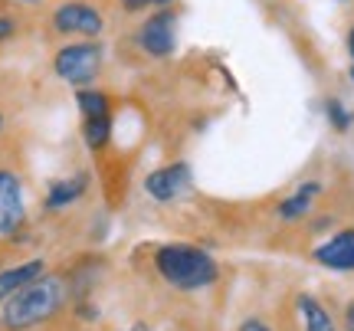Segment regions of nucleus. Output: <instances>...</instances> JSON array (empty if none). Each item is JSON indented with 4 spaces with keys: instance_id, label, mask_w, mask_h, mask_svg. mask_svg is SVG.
I'll return each instance as SVG.
<instances>
[{
    "instance_id": "17",
    "label": "nucleus",
    "mask_w": 354,
    "mask_h": 331,
    "mask_svg": "<svg viewBox=\"0 0 354 331\" xmlns=\"http://www.w3.org/2000/svg\"><path fill=\"white\" fill-rule=\"evenodd\" d=\"M13 33V20H7V17H0V43Z\"/></svg>"
},
{
    "instance_id": "19",
    "label": "nucleus",
    "mask_w": 354,
    "mask_h": 331,
    "mask_svg": "<svg viewBox=\"0 0 354 331\" xmlns=\"http://www.w3.org/2000/svg\"><path fill=\"white\" fill-rule=\"evenodd\" d=\"M344 325H348V328H344V331H354V302H351V305H348V319H344Z\"/></svg>"
},
{
    "instance_id": "15",
    "label": "nucleus",
    "mask_w": 354,
    "mask_h": 331,
    "mask_svg": "<svg viewBox=\"0 0 354 331\" xmlns=\"http://www.w3.org/2000/svg\"><path fill=\"white\" fill-rule=\"evenodd\" d=\"M328 118H331V125L342 128V131L351 125V118H348V112L342 108V102H338V99H331V102H328Z\"/></svg>"
},
{
    "instance_id": "13",
    "label": "nucleus",
    "mask_w": 354,
    "mask_h": 331,
    "mask_svg": "<svg viewBox=\"0 0 354 331\" xmlns=\"http://www.w3.org/2000/svg\"><path fill=\"white\" fill-rule=\"evenodd\" d=\"M79 108H82V115L86 118H99V115H109V99L102 95L99 89H82L76 95Z\"/></svg>"
},
{
    "instance_id": "1",
    "label": "nucleus",
    "mask_w": 354,
    "mask_h": 331,
    "mask_svg": "<svg viewBox=\"0 0 354 331\" xmlns=\"http://www.w3.org/2000/svg\"><path fill=\"white\" fill-rule=\"evenodd\" d=\"M59 305H63V282L56 276H39L3 302L0 321L10 331L37 328L43 321H50L59 312Z\"/></svg>"
},
{
    "instance_id": "20",
    "label": "nucleus",
    "mask_w": 354,
    "mask_h": 331,
    "mask_svg": "<svg viewBox=\"0 0 354 331\" xmlns=\"http://www.w3.org/2000/svg\"><path fill=\"white\" fill-rule=\"evenodd\" d=\"M348 43H351V56H354V30H351V39H348ZM351 76H354V69H351Z\"/></svg>"
},
{
    "instance_id": "2",
    "label": "nucleus",
    "mask_w": 354,
    "mask_h": 331,
    "mask_svg": "<svg viewBox=\"0 0 354 331\" xmlns=\"http://www.w3.org/2000/svg\"><path fill=\"white\" fill-rule=\"evenodd\" d=\"M154 269L161 272V279L174 289L194 292V289H207L210 282H216L220 269H216L214 256H207L203 249L194 246H180V243H167L154 249Z\"/></svg>"
},
{
    "instance_id": "5",
    "label": "nucleus",
    "mask_w": 354,
    "mask_h": 331,
    "mask_svg": "<svg viewBox=\"0 0 354 331\" xmlns=\"http://www.w3.org/2000/svg\"><path fill=\"white\" fill-rule=\"evenodd\" d=\"M141 46L145 53H151V56H167V53L174 50V13L171 10H161L154 13L148 23L141 26Z\"/></svg>"
},
{
    "instance_id": "4",
    "label": "nucleus",
    "mask_w": 354,
    "mask_h": 331,
    "mask_svg": "<svg viewBox=\"0 0 354 331\" xmlns=\"http://www.w3.org/2000/svg\"><path fill=\"white\" fill-rule=\"evenodd\" d=\"M53 23L59 33H82V37H99L102 33V13L92 7V3H82V0H73V3H63Z\"/></svg>"
},
{
    "instance_id": "3",
    "label": "nucleus",
    "mask_w": 354,
    "mask_h": 331,
    "mask_svg": "<svg viewBox=\"0 0 354 331\" xmlns=\"http://www.w3.org/2000/svg\"><path fill=\"white\" fill-rule=\"evenodd\" d=\"M102 69V46L99 43H73L56 56V76L69 86H86L99 76Z\"/></svg>"
},
{
    "instance_id": "21",
    "label": "nucleus",
    "mask_w": 354,
    "mask_h": 331,
    "mask_svg": "<svg viewBox=\"0 0 354 331\" xmlns=\"http://www.w3.org/2000/svg\"><path fill=\"white\" fill-rule=\"evenodd\" d=\"M151 3H171V0H151Z\"/></svg>"
},
{
    "instance_id": "16",
    "label": "nucleus",
    "mask_w": 354,
    "mask_h": 331,
    "mask_svg": "<svg viewBox=\"0 0 354 331\" xmlns=\"http://www.w3.org/2000/svg\"><path fill=\"white\" fill-rule=\"evenodd\" d=\"M240 331H269V328H266L259 319H250V321H243L240 325Z\"/></svg>"
},
{
    "instance_id": "7",
    "label": "nucleus",
    "mask_w": 354,
    "mask_h": 331,
    "mask_svg": "<svg viewBox=\"0 0 354 331\" xmlns=\"http://www.w3.org/2000/svg\"><path fill=\"white\" fill-rule=\"evenodd\" d=\"M24 220V197L20 180L10 171H0V233H13Z\"/></svg>"
},
{
    "instance_id": "12",
    "label": "nucleus",
    "mask_w": 354,
    "mask_h": 331,
    "mask_svg": "<svg viewBox=\"0 0 354 331\" xmlns=\"http://www.w3.org/2000/svg\"><path fill=\"white\" fill-rule=\"evenodd\" d=\"M86 191V178H69V180H56L50 187V197H46V204L50 207H66L73 204L79 193Z\"/></svg>"
},
{
    "instance_id": "18",
    "label": "nucleus",
    "mask_w": 354,
    "mask_h": 331,
    "mask_svg": "<svg viewBox=\"0 0 354 331\" xmlns=\"http://www.w3.org/2000/svg\"><path fill=\"white\" fill-rule=\"evenodd\" d=\"M125 3V10H141L145 3H151V0H122Z\"/></svg>"
},
{
    "instance_id": "14",
    "label": "nucleus",
    "mask_w": 354,
    "mask_h": 331,
    "mask_svg": "<svg viewBox=\"0 0 354 331\" xmlns=\"http://www.w3.org/2000/svg\"><path fill=\"white\" fill-rule=\"evenodd\" d=\"M109 128H112V118L109 115H99V118H86V141L92 148H102L105 141H109Z\"/></svg>"
},
{
    "instance_id": "22",
    "label": "nucleus",
    "mask_w": 354,
    "mask_h": 331,
    "mask_svg": "<svg viewBox=\"0 0 354 331\" xmlns=\"http://www.w3.org/2000/svg\"><path fill=\"white\" fill-rule=\"evenodd\" d=\"M0 125H3V122H0Z\"/></svg>"
},
{
    "instance_id": "11",
    "label": "nucleus",
    "mask_w": 354,
    "mask_h": 331,
    "mask_svg": "<svg viewBox=\"0 0 354 331\" xmlns=\"http://www.w3.org/2000/svg\"><path fill=\"white\" fill-rule=\"evenodd\" d=\"M315 193H322V187L318 184H305V187H299V191L292 193L286 204L279 207V217L282 220H299L308 214V207H312V200H315Z\"/></svg>"
},
{
    "instance_id": "8",
    "label": "nucleus",
    "mask_w": 354,
    "mask_h": 331,
    "mask_svg": "<svg viewBox=\"0 0 354 331\" xmlns=\"http://www.w3.org/2000/svg\"><path fill=\"white\" fill-rule=\"evenodd\" d=\"M315 259L328 269H354V229H342L338 236H331L325 246L315 249Z\"/></svg>"
},
{
    "instance_id": "6",
    "label": "nucleus",
    "mask_w": 354,
    "mask_h": 331,
    "mask_svg": "<svg viewBox=\"0 0 354 331\" xmlns=\"http://www.w3.org/2000/svg\"><path fill=\"white\" fill-rule=\"evenodd\" d=\"M190 187V167L187 164H171L148 174L145 191L151 193L154 200H174L177 193H184Z\"/></svg>"
},
{
    "instance_id": "10",
    "label": "nucleus",
    "mask_w": 354,
    "mask_h": 331,
    "mask_svg": "<svg viewBox=\"0 0 354 331\" xmlns=\"http://www.w3.org/2000/svg\"><path fill=\"white\" fill-rule=\"evenodd\" d=\"M299 312H302L305 331H335L331 315L322 308V302H315L312 295H299Z\"/></svg>"
},
{
    "instance_id": "9",
    "label": "nucleus",
    "mask_w": 354,
    "mask_h": 331,
    "mask_svg": "<svg viewBox=\"0 0 354 331\" xmlns=\"http://www.w3.org/2000/svg\"><path fill=\"white\" fill-rule=\"evenodd\" d=\"M46 272V266L33 259V263H24V266L17 269H7V272H0V302H7L13 292H20L24 285H30L33 279H39Z\"/></svg>"
}]
</instances>
